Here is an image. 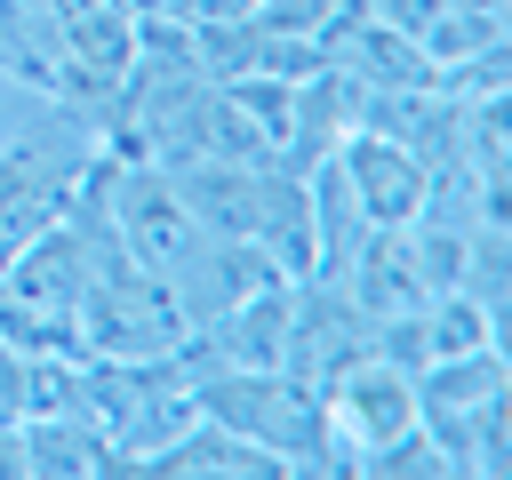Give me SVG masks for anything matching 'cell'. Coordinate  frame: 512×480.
Returning a JSON list of instances; mask_svg holds the SVG:
<instances>
[{
  "label": "cell",
  "mask_w": 512,
  "mask_h": 480,
  "mask_svg": "<svg viewBox=\"0 0 512 480\" xmlns=\"http://www.w3.org/2000/svg\"><path fill=\"white\" fill-rule=\"evenodd\" d=\"M336 168H344V184H352V200H360V216H368L376 232H408V224L424 216V200H432L424 160H416L408 144L376 136V128H352V136L336 144Z\"/></svg>",
  "instance_id": "5b68a950"
},
{
  "label": "cell",
  "mask_w": 512,
  "mask_h": 480,
  "mask_svg": "<svg viewBox=\"0 0 512 480\" xmlns=\"http://www.w3.org/2000/svg\"><path fill=\"white\" fill-rule=\"evenodd\" d=\"M192 408L240 440H256L264 456H280L288 472H336V440L320 416V384L288 376V368H208L192 376Z\"/></svg>",
  "instance_id": "6da1fadb"
},
{
  "label": "cell",
  "mask_w": 512,
  "mask_h": 480,
  "mask_svg": "<svg viewBox=\"0 0 512 480\" xmlns=\"http://www.w3.org/2000/svg\"><path fill=\"white\" fill-rule=\"evenodd\" d=\"M352 352H368V312L336 288V280H288V336H280V368L320 384L336 376Z\"/></svg>",
  "instance_id": "277c9868"
},
{
  "label": "cell",
  "mask_w": 512,
  "mask_h": 480,
  "mask_svg": "<svg viewBox=\"0 0 512 480\" xmlns=\"http://www.w3.org/2000/svg\"><path fill=\"white\" fill-rule=\"evenodd\" d=\"M80 168L88 160H56V144H8L0 152V264L24 256L48 224H64L80 208Z\"/></svg>",
  "instance_id": "3957f363"
},
{
  "label": "cell",
  "mask_w": 512,
  "mask_h": 480,
  "mask_svg": "<svg viewBox=\"0 0 512 480\" xmlns=\"http://www.w3.org/2000/svg\"><path fill=\"white\" fill-rule=\"evenodd\" d=\"M320 416L336 440V472H368L376 448L416 432V376L392 368L384 352H352L336 376H320Z\"/></svg>",
  "instance_id": "7a4b0ae2"
},
{
  "label": "cell",
  "mask_w": 512,
  "mask_h": 480,
  "mask_svg": "<svg viewBox=\"0 0 512 480\" xmlns=\"http://www.w3.org/2000/svg\"><path fill=\"white\" fill-rule=\"evenodd\" d=\"M136 472H160V480H288V464L280 456H264L256 440H240V432H224V424H184L168 448H152Z\"/></svg>",
  "instance_id": "8992f818"
},
{
  "label": "cell",
  "mask_w": 512,
  "mask_h": 480,
  "mask_svg": "<svg viewBox=\"0 0 512 480\" xmlns=\"http://www.w3.org/2000/svg\"><path fill=\"white\" fill-rule=\"evenodd\" d=\"M264 0H200V16H256Z\"/></svg>",
  "instance_id": "52a82bcc"
}]
</instances>
